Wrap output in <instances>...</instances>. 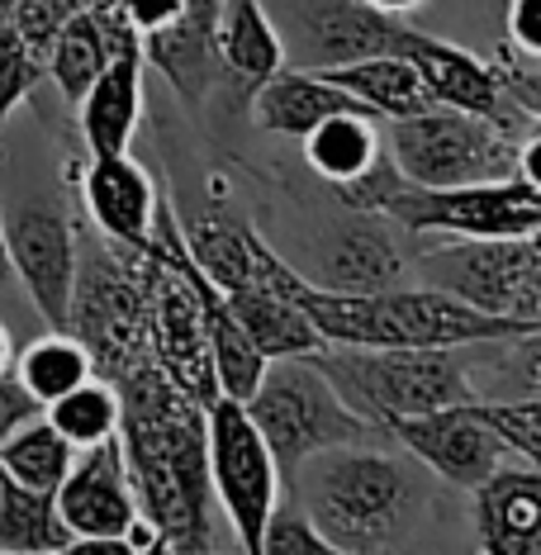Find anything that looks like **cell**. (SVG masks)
<instances>
[{"label":"cell","instance_id":"d590c367","mask_svg":"<svg viewBox=\"0 0 541 555\" xmlns=\"http://www.w3.org/2000/svg\"><path fill=\"white\" fill-rule=\"evenodd\" d=\"M39 413H43V409L29 399V389L15 380V371L0 375V441L15 433V427H24L29 418H39Z\"/></svg>","mask_w":541,"mask_h":555},{"label":"cell","instance_id":"9c48e42d","mask_svg":"<svg viewBox=\"0 0 541 555\" xmlns=\"http://www.w3.org/2000/svg\"><path fill=\"white\" fill-rule=\"evenodd\" d=\"M205 423L214 503L229 517L243 555H261V532H267L275 503H281V470H275L267 441L237 399H214L205 409Z\"/></svg>","mask_w":541,"mask_h":555},{"label":"cell","instance_id":"f546056e","mask_svg":"<svg viewBox=\"0 0 541 555\" xmlns=\"http://www.w3.org/2000/svg\"><path fill=\"white\" fill-rule=\"evenodd\" d=\"M485 418L499 427V437L508 441V451L518 456V465L541 470V395L523 399H480Z\"/></svg>","mask_w":541,"mask_h":555},{"label":"cell","instance_id":"f1b7e54d","mask_svg":"<svg viewBox=\"0 0 541 555\" xmlns=\"http://www.w3.org/2000/svg\"><path fill=\"white\" fill-rule=\"evenodd\" d=\"M119 413H124L119 385L105 380V375H91V380H81L77 389H67L62 399L48 403L43 418L77 451H86V447H100V441L119 437Z\"/></svg>","mask_w":541,"mask_h":555},{"label":"cell","instance_id":"83f0119b","mask_svg":"<svg viewBox=\"0 0 541 555\" xmlns=\"http://www.w3.org/2000/svg\"><path fill=\"white\" fill-rule=\"evenodd\" d=\"M72 461H77V447H72L43 413L0 441V465H5L24 489H34V494H57V485L67 479Z\"/></svg>","mask_w":541,"mask_h":555},{"label":"cell","instance_id":"484cf974","mask_svg":"<svg viewBox=\"0 0 541 555\" xmlns=\"http://www.w3.org/2000/svg\"><path fill=\"white\" fill-rule=\"evenodd\" d=\"M10 371H15V380L29 389V399L39 403V409H48V403L62 399L67 389H77L81 380H91L95 361H91V351H86L81 337L53 333V327H48L43 337H34V343L20 351Z\"/></svg>","mask_w":541,"mask_h":555},{"label":"cell","instance_id":"cb8c5ba5","mask_svg":"<svg viewBox=\"0 0 541 555\" xmlns=\"http://www.w3.org/2000/svg\"><path fill=\"white\" fill-rule=\"evenodd\" d=\"M323 77L333 86H343V91L357 100L361 109H371L381 124L409 119V115H418V109L433 105L423 91V81H418V72H413V62L399 57V53L357 57V62H347V67H329Z\"/></svg>","mask_w":541,"mask_h":555},{"label":"cell","instance_id":"b9f144b4","mask_svg":"<svg viewBox=\"0 0 541 555\" xmlns=\"http://www.w3.org/2000/svg\"><path fill=\"white\" fill-rule=\"evenodd\" d=\"M10 365H15V337H10V327L0 323V375H5Z\"/></svg>","mask_w":541,"mask_h":555},{"label":"cell","instance_id":"ab89813d","mask_svg":"<svg viewBox=\"0 0 541 555\" xmlns=\"http://www.w3.org/2000/svg\"><path fill=\"white\" fill-rule=\"evenodd\" d=\"M366 5H375V10H385V15H413V10L423 5V0H366Z\"/></svg>","mask_w":541,"mask_h":555},{"label":"cell","instance_id":"4dcf8cb0","mask_svg":"<svg viewBox=\"0 0 541 555\" xmlns=\"http://www.w3.org/2000/svg\"><path fill=\"white\" fill-rule=\"evenodd\" d=\"M261 555H351L337 541H329L319 527L309 522V513L285 494V503H275L267 532H261Z\"/></svg>","mask_w":541,"mask_h":555},{"label":"cell","instance_id":"e575fe53","mask_svg":"<svg viewBox=\"0 0 541 555\" xmlns=\"http://www.w3.org/2000/svg\"><path fill=\"white\" fill-rule=\"evenodd\" d=\"M181 5H185V0H115L119 20L129 24L138 39H143V34H153V29H162V24H171L176 15H181Z\"/></svg>","mask_w":541,"mask_h":555},{"label":"cell","instance_id":"ffe728a7","mask_svg":"<svg viewBox=\"0 0 541 555\" xmlns=\"http://www.w3.org/2000/svg\"><path fill=\"white\" fill-rule=\"evenodd\" d=\"M133 43H138V34L119 20L115 5L77 10V15L57 29L53 48H48L43 77H53V86L62 91L67 105H77V100L91 91V81L110 67V57L124 53V48H133Z\"/></svg>","mask_w":541,"mask_h":555},{"label":"cell","instance_id":"f6af8a7d","mask_svg":"<svg viewBox=\"0 0 541 555\" xmlns=\"http://www.w3.org/2000/svg\"><path fill=\"white\" fill-rule=\"evenodd\" d=\"M537 124H541V119H537Z\"/></svg>","mask_w":541,"mask_h":555},{"label":"cell","instance_id":"7a4b0ae2","mask_svg":"<svg viewBox=\"0 0 541 555\" xmlns=\"http://www.w3.org/2000/svg\"><path fill=\"white\" fill-rule=\"evenodd\" d=\"M285 289L329 347H494L527 333L437 285H389L371 295H347L291 271Z\"/></svg>","mask_w":541,"mask_h":555},{"label":"cell","instance_id":"7402d4cb","mask_svg":"<svg viewBox=\"0 0 541 555\" xmlns=\"http://www.w3.org/2000/svg\"><path fill=\"white\" fill-rule=\"evenodd\" d=\"M385 223V219H381ZM375 223V214H361V223L333 233V243L319 257V281L323 289H347V295H371V289L404 285V251L389 237V229Z\"/></svg>","mask_w":541,"mask_h":555},{"label":"cell","instance_id":"8fae6325","mask_svg":"<svg viewBox=\"0 0 541 555\" xmlns=\"http://www.w3.org/2000/svg\"><path fill=\"white\" fill-rule=\"evenodd\" d=\"M0 233L15 281L24 285L29 305L53 333H67L72 285H77V223L62 209V199H10L0 209Z\"/></svg>","mask_w":541,"mask_h":555},{"label":"cell","instance_id":"9a60e30c","mask_svg":"<svg viewBox=\"0 0 541 555\" xmlns=\"http://www.w3.org/2000/svg\"><path fill=\"white\" fill-rule=\"evenodd\" d=\"M157 185L129 153L119 157H91L81 171V205L91 214L95 233L105 243L143 257L153 243V219H157Z\"/></svg>","mask_w":541,"mask_h":555},{"label":"cell","instance_id":"8d00e7d4","mask_svg":"<svg viewBox=\"0 0 541 555\" xmlns=\"http://www.w3.org/2000/svg\"><path fill=\"white\" fill-rule=\"evenodd\" d=\"M499 72H503V86H508L513 105L537 124L541 119V72H532L527 62H499Z\"/></svg>","mask_w":541,"mask_h":555},{"label":"cell","instance_id":"d4e9b609","mask_svg":"<svg viewBox=\"0 0 541 555\" xmlns=\"http://www.w3.org/2000/svg\"><path fill=\"white\" fill-rule=\"evenodd\" d=\"M305 162L313 176H323L329 185H347L357 176H366L375 162L385 157V133L381 119L366 109H351V115H333L319 129H309L305 138Z\"/></svg>","mask_w":541,"mask_h":555},{"label":"cell","instance_id":"7c38bea8","mask_svg":"<svg viewBox=\"0 0 541 555\" xmlns=\"http://www.w3.org/2000/svg\"><path fill=\"white\" fill-rule=\"evenodd\" d=\"M385 437L399 441L423 470H433L437 479L465 489V494H475L480 485H489L503 465H518V456L508 451V441L499 437V427L485 418L480 399L418 413V418H399V423L385 427Z\"/></svg>","mask_w":541,"mask_h":555},{"label":"cell","instance_id":"30bf717a","mask_svg":"<svg viewBox=\"0 0 541 555\" xmlns=\"http://www.w3.org/2000/svg\"><path fill=\"white\" fill-rule=\"evenodd\" d=\"M285 48V67L329 72L357 57L395 53L404 15H385L366 0H261Z\"/></svg>","mask_w":541,"mask_h":555},{"label":"cell","instance_id":"ba28073f","mask_svg":"<svg viewBox=\"0 0 541 555\" xmlns=\"http://www.w3.org/2000/svg\"><path fill=\"white\" fill-rule=\"evenodd\" d=\"M423 281L465 299V305L541 327V233L527 237H447L423 251Z\"/></svg>","mask_w":541,"mask_h":555},{"label":"cell","instance_id":"2e32d148","mask_svg":"<svg viewBox=\"0 0 541 555\" xmlns=\"http://www.w3.org/2000/svg\"><path fill=\"white\" fill-rule=\"evenodd\" d=\"M291 267H285L281 257H275L271 247H261V275L243 289H229V309L233 319L247 327V337L257 343L261 357H313V351H323L319 333H313V323L299 313V305L291 299Z\"/></svg>","mask_w":541,"mask_h":555},{"label":"cell","instance_id":"277c9868","mask_svg":"<svg viewBox=\"0 0 541 555\" xmlns=\"http://www.w3.org/2000/svg\"><path fill=\"white\" fill-rule=\"evenodd\" d=\"M309 361L375 433L399 418L480 399L461 347H323Z\"/></svg>","mask_w":541,"mask_h":555},{"label":"cell","instance_id":"8992f818","mask_svg":"<svg viewBox=\"0 0 541 555\" xmlns=\"http://www.w3.org/2000/svg\"><path fill=\"white\" fill-rule=\"evenodd\" d=\"M518 143L494 119L465 115V109L427 105L409 119H389L385 157L409 185L451 191V185H485L518 176Z\"/></svg>","mask_w":541,"mask_h":555},{"label":"cell","instance_id":"6da1fadb","mask_svg":"<svg viewBox=\"0 0 541 555\" xmlns=\"http://www.w3.org/2000/svg\"><path fill=\"white\" fill-rule=\"evenodd\" d=\"M119 447L129 461L138 517L153 527V555H214L209 423L157 361L119 375Z\"/></svg>","mask_w":541,"mask_h":555},{"label":"cell","instance_id":"d6986e66","mask_svg":"<svg viewBox=\"0 0 541 555\" xmlns=\"http://www.w3.org/2000/svg\"><path fill=\"white\" fill-rule=\"evenodd\" d=\"M475 537L485 555H541V470L503 465L475 489Z\"/></svg>","mask_w":541,"mask_h":555},{"label":"cell","instance_id":"836d02e7","mask_svg":"<svg viewBox=\"0 0 541 555\" xmlns=\"http://www.w3.org/2000/svg\"><path fill=\"white\" fill-rule=\"evenodd\" d=\"M503 39H508V48L523 62H541V0H508Z\"/></svg>","mask_w":541,"mask_h":555},{"label":"cell","instance_id":"52a82bcc","mask_svg":"<svg viewBox=\"0 0 541 555\" xmlns=\"http://www.w3.org/2000/svg\"><path fill=\"white\" fill-rule=\"evenodd\" d=\"M247 418L267 441L275 470L291 479V470L313 451L343 447V441L381 437L371 423L337 399V389L323 380V371L309 357H271L257 389L247 395Z\"/></svg>","mask_w":541,"mask_h":555},{"label":"cell","instance_id":"ee69618b","mask_svg":"<svg viewBox=\"0 0 541 555\" xmlns=\"http://www.w3.org/2000/svg\"><path fill=\"white\" fill-rule=\"evenodd\" d=\"M86 10H105V5H115V0H81Z\"/></svg>","mask_w":541,"mask_h":555},{"label":"cell","instance_id":"d6a6232c","mask_svg":"<svg viewBox=\"0 0 541 555\" xmlns=\"http://www.w3.org/2000/svg\"><path fill=\"white\" fill-rule=\"evenodd\" d=\"M499 347H503L499 375L518 389L513 399L541 395V327H532V333H523V337H508V343H499Z\"/></svg>","mask_w":541,"mask_h":555},{"label":"cell","instance_id":"ac0fdd59","mask_svg":"<svg viewBox=\"0 0 541 555\" xmlns=\"http://www.w3.org/2000/svg\"><path fill=\"white\" fill-rule=\"evenodd\" d=\"M138 119H143V43L110 57V67L77 100L81 143L91 157H119L133 147Z\"/></svg>","mask_w":541,"mask_h":555},{"label":"cell","instance_id":"4fadbf2b","mask_svg":"<svg viewBox=\"0 0 541 555\" xmlns=\"http://www.w3.org/2000/svg\"><path fill=\"white\" fill-rule=\"evenodd\" d=\"M395 53L413 62V72H418V81H423V91H427L433 105L494 119L499 129H508L513 138H523L527 129H537V124L527 119L518 105H513L499 62H485V57L465 53V48H456V43L437 39V34L413 29V24H404Z\"/></svg>","mask_w":541,"mask_h":555},{"label":"cell","instance_id":"74e56055","mask_svg":"<svg viewBox=\"0 0 541 555\" xmlns=\"http://www.w3.org/2000/svg\"><path fill=\"white\" fill-rule=\"evenodd\" d=\"M48 555H143L129 537H67Z\"/></svg>","mask_w":541,"mask_h":555},{"label":"cell","instance_id":"7bdbcfd3","mask_svg":"<svg viewBox=\"0 0 541 555\" xmlns=\"http://www.w3.org/2000/svg\"><path fill=\"white\" fill-rule=\"evenodd\" d=\"M10 10H15V0H0V24H10Z\"/></svg>","mask_w":541,"mask_h":555},{"label":"cell","instance_id":"60d3db41","mask_svg":"<svg viewBox=\"0 0 541 555\" xmlns=\"http://www.w3.org/2000/svg\"><path fill=\"white\" fill-rule=\"evenodd\" d=\"M10 285H15V267H10V251H5V233H0V299L10 295Z\"/></svg>","mask_w":541,"mask_h":555},{"label":"cell","instance_id":"5b68a950","mask_svg":"<svg viewBox=\"0 0 541 555\" xmlns=\"http://www.w3.org/2000/svg\"><path fill=\"white\" fill-rule=\"evenodd\" d=\"M67 333L81 337L95 361V375L119 380L147 351V251H124L115 243H91L77 251Z\"/></svg>","mask_w":541,"mask_h":555},{"label":"cell","instance_id":"e0dca14e","mask_svg":"<svg viewBox=\"0 0 541 555\" xmlns=\"http://www.w3.org/2000/svg\"><path fill=\"white\" fill-rule=\"evenodd\" d=\"M219 5L223 0H185L171 24L138 39L143 43V67H157L185 105H199L209 86L219 81V48H214Z\"/></svg>","mask_w":541,"mask_h":555},{"label":"cell","instance_id":"4316f807","mask_svg":"<svg viewBox=\"0 0 541 555\" xmlns=\"http://www.w3.org/2000/svg\"><path fill=\"white\" fill-rule=\"evenodd\" d=\"M67 537L53 494H34L0 465V555H48Z\"/></svg>","mask_w":541,"mask_h":555},{"label":"cell","instance_id":"44dd1931","mask_svg":"<svg viewBox=\"0 0 541 555\" xmlns=\"http://www.w3.org/2000/svg\"><path fill=\"white\" fill-rule=\"evenodd\" d=\"M351 109H361V105L343 86H333L323 72L281 67L275 77L252 86V119H257V129L281 133V138H305L309 129H319L323 119L351 115Z\"/></svg>","mask_w":541,"mask_h":555},{"label":"cell","instance_id":"3957f363","mask_svg":"<svg viewBox=\"0 0 541 555\" xmlns=\"http://www.w3.org/2000/svg\"><path fill=\"white\" fill-rule=\"evenodd\" d=\"M285 494L309 513L323 537L351 555H385L409 532L418 508L409 461L375 447V437L305 456L285 479Z\"/></svg>","mask_w":541,"mask_h":555},{"label":"cell","instance_id":"5bb4252c","mask_svg":"<svg viewBox=\"0 0 541 555\" xmlns=\"http://www.w3.org/2000/svg\"><path fill=\"white\" fill-rule=\"evenodd\" d=\"M53 508L72 537H124L138 522V494L129 479L119 437L77 451L67 479L57 485Z\"/></svg>","mask_w":541,"mask_h":555},{"label":"cell","instance_id":"603a6c76","mask_svg":"<svg viewBox=\"0 0 541 555\" xmlns=\"http://www.w3.org/2000/svg\"><path fill=\"white\" fill-rule=\"evenodd\" d=\"M214 48H219V72H229V77L247 86H261L285 67L281 34H275L271 15L261 10V0H223Z\"/></svg>","mask_w":541,"mask_h":555},{"label":"cell","instance_id":"f35d334b","mask_svg":"<svg viewBox=\"0 0 541 555\" xmlns=\"http://www.w3.org/2000/svg\"><path fill=\"white\" fill-rule=\"evenodd\" d=\"M518 181L541 191V124L532 133H523V143H518Z\"/></svg>","mask_w":541,"mask_h":555},{"label":"cell","instance_id":"1f68e13d","mask_svg":"<svg viewBox=\"0 0 541 555\" xmlns=\"http://www.w3.org/2000/svg\"><path fill=\"white\" fill-rule=\"evenodd\" d=\"M39 81H43V62L29 53V43L10 24H0V133H5L10 115L34 95Z\"/></svg>","mask_w":541,"mask_h":555}]
</instances>
